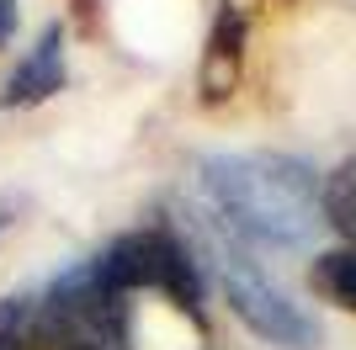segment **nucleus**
<instances>
[{"label": "nucleus", "mask_w": 356, "mask_h": 350, "mask_svg": "<svg viewBox=\"0 0 356 350\" xmlns=\"http://www.w3.org/2000/svg\"><path fill=\"white\" fill-rule=\"evenodd\" d=\"M202 191L239 244L298 249L319 228L314 170L293 154H213L202 160Z\"/></svg>", "instance_id": "f257e3e1"}, {"label": "nucleus", "mask_w": 356, "mask_h": 350, "mask_svg": "<svg viewBox=\"0 0 356 350\" xmlns=\"http://www.w3.org/2000/svg\"><path fill=\"white\" fill-rule=\"evenodd\" d=\"M192 218L197 223H186V228H176V233L186 239L192 255L197 249L208 255V265L218 271L223 297H229V308H234L239 319L250 324L261 340H271V345H282V350H314L319 345V324L245 255V244H239L234 233L223 228L218 218H202V212H192Z\"/></svg>", "instance_id": "f03ea898"}, {"label": "nucleus", "mask_w": 356, "mask_h": 350, "mask_svg": "<svg viewBox=\"0 0 356 350\" xmlns=\"http://www.w3.org/2000/svg\"><path fill=\"white\" fill-rule=\"evenodd\" d=\"M96 271L112 292L134 297V292H165L170 303L192 324H202V265L186 249L176 228H134L112 239L96 255Z\"/></svg>", "instance_id": "7ed1b4c3"}, {"label": "nucleus", "mask_w": 356, "mask_h": 350, "mask_svg": "<svg viewBox=\"0 0 356 350\" xmlns=\"http://www.w3.org/2000/svg\"><path fill=\"white\" fill-rule=\"evenodd\" d=\"M38 319H43L48 340L59 350H134L128 297L102 281L96 260H80L64 276H54Z\"/></svg>", "instance_id": "20e7f679"}, {"label": "nucleus", "mask_w": 356, "mask_h": 350, "mask_svg": "<svg viewBox=\"0 0 356 350\" xmlns=\"http://www.w3.org/2000/svg\"><path fill=\"white\" fill-rule=\"evenodd\" d=\"M255 6H261V0H218L208 48H202V74H197V90H202L208 106H218V101L234 96L239 69H245V38H250Z\"/></svg>", "instance_id": "39448f33"}, {"label": "nucleus", "mask_w": 356, "mask_h": 350, "mask_svg": "<svg viewBox=\"0 0 356 350\" xmlns=\"http://www.w3.org/2000/svg\"><path fill=\"white\" fill-rule=\"evenodd\" d=\"M64 90V27H43L38 48H32L22 64L11 69L6 90H0V106H38L48 96H59Z\"/></svg>", "instance_id": "423d86ee"}, {"label": "nucleus", "mask_w": 356, "mask_h": 350, "mask_svg": "<svg viewBox=\"0 0 356 350\" xmlns=\"http://www.w3.org/2000/svg\"><path fill=\"white\" fill-rule=\"evenodd\" d=\"M319 218L346 239V249H356V160H346L341 170L325 181V191H319Z\"/></svg>", "instance_id": "0eeeda50"}, {"label": "nucleus", "mask_w": 356, "mask_h": 350, "mask_svg": "<svg viewBox=\"0 0 356 350\" xmlns=\"http://www.w3.org/2000/svg\"><path fill=\"white\" fill-rule=\"evenodd\" d=\"M309 287L335 308H351L356 313V249H330L319 255L309 271Z\"/></svg>", "instance_id": "6e6552de"}, {"label": "nucleus", "mask_w": 356, "mask_h": 350, "mask_svg": "<svg viewBox=\"0 0 356 350\" xmlns=\"http://www.w3.org/2000/svg\"><path fill=\"white\" fill-rule=\"evenodd\" d=\"M27 324H32V303L27 297H6L0 303V350H22Z\"/></svg>", "instance_id": "1a4fd4ad"}, {"label": "nucleus", "mask_w": 356, "mask_h": 350, "mask_svg": "<svg viewBox=\"0 0 356 350\" xmlns=\"http://www.w3.org/2000/svg\"><path fill=\"white\" fill-rule=\"evenodd\" d=\"M11 32H16V0H0V48L11 43Z\"/></svg>", "instance_id": "9d476101"}, {"label": "nucleus", "mask_w": 356, "mask_h": 350, "mask_svg": "<svg viewBox=\"0 0 356 350\" xmlns=\"http://www.w3.org/2000/svg\"><path fill=\"white\" fill-rule=\"evenodd\" d=\"M16 207H22L16 197H0V239H6V228L16 223Z\"/></svg>", "instance_id": "9b49d317"}]
</instances>
